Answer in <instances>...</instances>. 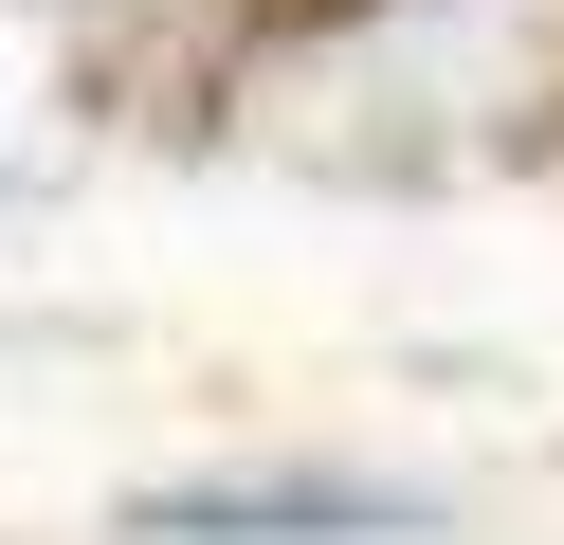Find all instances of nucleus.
Wrapping results in <instances>:
<instances>
[{
  "label": "nucleus",
  "instance_id": "1",
  "mask_svg": "<svg viewBox=\"0 0 564 545\" xmlns=\"http://www.w3.org/2000/svg\"><path fill=\"white\" fill-rule=\"evenodd\" d=\"M128 545H437V491L419 472H346V455H256V472L128 491Z\"/></svg>",
  "mask_w": 564,
  "mask_h": 545
}]
</instances>
